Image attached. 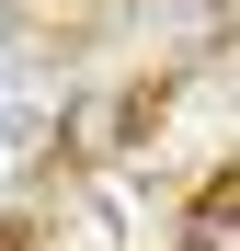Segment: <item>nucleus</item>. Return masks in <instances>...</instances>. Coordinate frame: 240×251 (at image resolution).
Listing matches in <instances>:
<instances>
[{
	"label": "nucleus",
	"instance_id": "f257e3e1",
	"mask_svg": "<svg viewBox=\"0 0 240 251\" xmlns=\"http://www.w3.org/2000/svg\"><path fill=\"white\" fill-rule=\"evenodd\" d=\"M137 114H149V103H114V92L69 103V160H114V149L137 137Z\"/></svg>",
	"mask_w": 240,
	"mask_h": 251
},
{
	"label": "nucleus",
	"instance_id": "f03ea898",
	"mask_svg": "<svg viewBox=\"0 0 240 251\" xmlns=\"http://www.w3.org/2000/svg\"><path fill=\"white\" fill-rule=\"evenodd\" d=\"M0 34H12V0H0Z\"/></svg>",
	"mask_w": 240,
	"mask_h": 251
}]
</instances>
